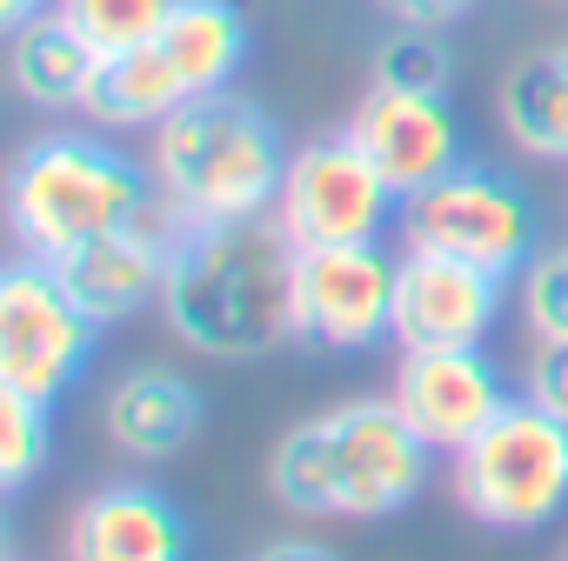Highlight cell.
<instances>
[{
	"mask_svg": "<svg viewBox=\"0 0 568 561\" xmlns=\"http://www.w3.org/2000/svg\"><path fill=\"white\" fill-rule=\"evenodd\" d=\"M94 68H101V54L81 41V28L61 8H41L34 21L8 28V81L41 114H68V108L81 114V94H88Z\"/></svg>",
	"mask_w": 568,
	"mask_h": 561,
	"instance_id": "obj_16",
	"label": "cell"
},
{
	"mask_svg": "<svg viewBox=\"0 0 568 561\" xmlns=\"http://www.w3.org/2000/svg\"><path fill=\"white\" fill-rule=\"evenodd\" d=\"M515 295L508 274H488L455 254L402 247L395 254V348H488Z\"/></svg>",
	"mask_w": 568,
	"mask_h": 561,
	"instance_id": "obj_10",
	"label": "cell"
},
{
	"mask_svg": "<svg viewBox=\"0 0 568 561\" xmlns=\"http://www.w3.org/2000/svg\"><path fill=\"white\" fill-rule=\"evenodd\" d=\"M181 101H187L181 74L148 41V48H128V54H101L94 81L81 94V114H88V128H108V134H154Z\"/></svg>",
	"mask_w": 568,
	"mask_h": 561,
	"instance_id": "obj_19",
	"label": "cell"
},
{
	"mask_svg": "<svg viewBox=\"0 0 568 561\" xmlns=\"http://www.w3.org/2000/svg\"><path fill=\"white\" fill-rule=\"evenodd\" d=\"M161 214L154 167L108 141V128L34 134L8 167V234L14 254L61 261L114 227Z\"/></svg>",
	"mask_w": 568,
	"mask_h": 561,
	"instance_id": "obj_4",
	"label": "cell"
},
{
	"mask_svg": "<svg viewBox=\"0 0 568 561\" xmlns=\"http://www.w3.org/2000/svg\"><path fill=\"white\" fill-rule=\"evenodd\" d=\"M154 48L168 54V68L181 74L187 101L194 94H221L234 88V74L247 68V48H254V28L234 0H174Z\"/></svg>",
	"mask_w": 568,
	"mask_h": 561,
	"instance_id": "obj_17",
	"label": "cell"
},
{
	"mask_svg": "<svg viewBox=\"0 0 568 561\" xmlns=\"http://www.w3.org/2000/svg\"><path fill=\"white\" fill-rule=\"evenodd\" d=\"M428 461L395 395H348L274 441L267 494L302 521H388L422 501Z\"/></svg>",
	"mask_w": 568,
	"mask_h": 561,
	"instance_id": "obj_1",
	"label": "cell"
},
{
	"mask_svg": "<svg viewBox=\"0 0 568 561\" xmlns=\"http://www.w3.org/2000/svg\"><path fill=\"white\" fill-rule=\"evenodd\" d=\"M395 234H402V247L455 254V261H475V267L515 280L541 247V207L521 187V174L468 154L442 181H428L422 194L402 201Z\"/></svg>",
	"mask_w": 568,
	"mask_h": 561,
	"instance_id": "obj_6",
	"label": "cell"
},
{
	"mask_svg": "<svg viewBox=\"0 0 568 561\" xmlns=\"http://www.w3.org/2000/svg\"><path fill=\"white\" fill-rule=\"evenodd\" d=\"M448 494L495 534H535L568 514V421L515 395L468 448L448 455Z\"/></svg>",
	"mask_w": 568,
	"mask_h": 561,
	"instance_id": "obj_5",
	"label": "cell"
},
{
	"mask_svg": "<svg viewBox=\"0 0 568 561\" xmlns=\"http://www.w3.org/2000/svg\"><path fill=\"white\" fill-rule=\"evenodd\" d=\"M495 114H501V134L515 141V154L568 161V41L521 54L495 88Z\"/></svg>",
	"mask_w": 568,
	"mask_h": 561,
	"instance_id": "obj_18",
	"label": "cell"
},
{
	"mask_svg": "<svg viewBox=\"0 0 568 561\" xmlns=\"http://www.w3.org/2000/svg\"><path fill=\"white\" fill-rule=\"evenodd\" d=\"M388 395H395V408L408 415V428L435 455L468 448L515 401L508 381H501V368L488 361V348H408L395 361Z\"/></svg>",
	"mask_w": 568,
	"mask_h": 561,
	"instance_id": "obj_11",
	"label": "cell"
},
{
	"mask_svg": "<svg viewBox=\"0 0 568 561\" xmlns=\"http://www.w3.org/2000/svg\"><path fill=\"white\" fill-rule=\"evenodd\" d=\"M288 154L295 147L281 134V121L234 88L181 101L148 134V167H154L161 207L181 227H227V221L274 214Z\"/></svg>",
	"mask_w": 568,
	"mask_h": 561,
	"instance_id": "obj_3",
	"label": "cell"
},
{
	"mask_svg": "<svg viewBox=\"0 0 568 561\" xmlns=\"http://www.w3.org/2000/svg\"><path fill=\"white\" fill-rule=\"evenodd\" d=\"M515 308L528 328V348L568 341V241H541L535 261L515 274Z\"/></svg>",
	"mask_w": 568,
	"mask_h": 561,
	"instance_id": "obj_21",
	"label": "cell"
},
{
	"mask_svg": "<svg viewBox=\"0 0 568 561\" xmlns=\"http://www.w3.org/2000/svg\"><path fill=\"white\" fill-rule=\"evenodd\" d=\"M561 561H568V554H561Z\"/></svg>",
	"mask_w": 568,
	"mask_h": 561,
	"instance_id": "obj_28",
	"label": "cell"
},
{
	"mask_svg": "<svg viewBox=\"0 0 568 561\" xmlns=\"http://www.w3.org/2000/svg\"><path fill=\"white\" fill-rule=\"evenodd\" d=\"M375 8L395 21V28H455V21H468L481 0H375Z\"/></svg>",
	"mask_w": 568,
	"mask_h": 561,
	"instance_id": "obj_25",
	"label": "cell"
},
{
	"mask_svg": "<svg viewBox=\"0 0 568 561\" xmlns=\"http://www.w3.org/2000/svg\"><path fill=\"white\" fill-rule=\"evenodd\" d=\"M68 561H194V521L161 481H101L68 514Z\"/></svg>",
	"mask_w": 568,
	"mask_h": 561,
	"instance_id": "obj_14",
	"label": "cell"
},
{
	"mask_svg": "<svg viewBox=\"0 0 568 561\" xmlns=\"http://www.w3.org/2000/svg\"><path fill=\"white\" fill-rule=\"evenodd\" d=\"M174 234H181V221L161 207V214H148V221H134V227H114V234H101V241H88V247L48 261V267L68 280V295H74L101 328H121V322H134V315H148V308L161 302L168 261H174Z\"/></svg>",
	"mask_w": 568,
	"mask_h": 561,
	"instance_id": "obj_13",
	"label": "cell"
},
{
	"mask_svg": "<svg viewBox=\"0 0 568 561\" xmlns=\"http://www.w3.org/2000/svg\"><path fill=\"white\" fill-rule=\"evenodd\" d=\"M247 561H342L328 541H315V534H281V541H267V548H254Z\"/></svg>",
	"mask_w": 568,
	"mask_h": 561,
	"instance_id": "obj_26",
	"label": "cell"
},
{
	"mask_svg": "<svg viewBox=\"0 0 568 561\" xmlns=\"http://www.w3.org/2000/svg\"><path fill=\"white\" fill-rule=\"evenodd\" d=\"M355 147L382 167V181L408 201L428 181H442L455 161H468V134L448 94H402V88H368L362 108L348 114Z\"/></svg>",
	"mask_w": 568,
	"mask_h": 561,
	"instance_id": "obj_12",
	"label": "cell"
},
{
	"mask_svg": "<svg viewBox=\"0 0 568 561\" xmlns=\"http://www.w3.org/2000/svg\"><path fill=\"white\" fill-rule=\"evenodd\" d=\"M368 88H402V94H448L455 88V48L442 28H395L375 48V81Z\"/></svg>",
	"mask_w": 568,
	"mask_h": 561,
	"instance_id": "obj_22",
	"label": "cell"
},
{
	"mask_svg": "<svg viewBox=\"0 0 568 561\" xmlns=\"http://www.w3.org/2000/svg\"><path fill=\"white\" fill-rule=\"evenodd\" d=\"M54 8L81 28V41L94 54H128V48H148L161 34L174 0H54Z\"/></svg>",
	"mask_w": 568,
	"mask_h": 561,
	"instance_id": "obj_23",
	"label": "cell"
},
{
	"mask_svg": "<svg viewBox=\"0 0 568 561\" xmlns=\"http://www.w3.org/2000/svg\"><path fill=\"white\" fill-rule=\"evenodd\" d=\"M54 461V401L0 388V488L21 494Z\"/></svg>",
	"mask_w": 568,
	"mask_h": 561,
	"instance_id": "obj_20",
	"label": "cell"
},
{
	"mask_svg": "<svg viewBox=\"0 0 568 561\" xmlns=\"http://www.w3.org/2000/svg\"><path fill=\"white\" fill-rule=\"evenodd\" d=\"M288 322L295 341L322 355H368L395 341V254L382 241L295 247Z\"/></svg>",
	"mask_w": 568,
	"mask_h": 561,
	"instance_id": "obj_8",
	"label": "cell"
},
{
	"mask_svg": "<svg viewBox=\"0 0 568 561\" xmlns=\"http://www.w3.org/2000/svg\"><path fill=\"white\" fill-rule=\"evenodd\" d=\"M521 395L541 401L555 421H568V341H561V348H535V368H528Z\"/></svg>",
	"mask_w": 568,
	"mask_h": 561,
	"instance_id": "obj_24",
	"label": "cell"
},
{
	"mask_svg": "<svg viewBox=\"0 0 568 561\" xmlns=\"http://www.w3.org/2000/svg\"><path fill=\"white\" fill-rule=\"evenodd\" d=\"M101 322L68 295V280L14 254L0 267V388H21L34 401H68L94 361Z\"/></svg>",
	"mask_w": 568,
	"mask_h": 561,
	"instance_id": "obj_7",
	"label": "cell"
},
{
	"mask_svg": "<svg viewBox=\"0 0 568 561\" xmlns=\"http://www.w3.org/2000/svg\"><path fill=\"white\" fill-rule=\"evenodd\" d=\"M41 8H54V0H0V28H21V21H34Z\"/></svg>",
	"mask_w": 568,
	"mask_h": 561,
	"instance_id": "obj_27",
	"label": "cell"
},
{
	"mask_svg": "<svg viewBox=\"0 0 568 561\" xmlns=\"http://www.w3.org/2000/svg\"><path fill=\"white\" fill-rule=\"evenodd\" d=\"M207 428V401L187 375L174 368H128L108 381V401H101V435L121 461L134 468H161L174 455H187Z\"/></svg>",
	"mask_w": 568,
	"mask_h": 561,
	"instance_id": "obj_15",
	"label": "cell"
},
{
	"mask_svg": "<svg viewBox=\"0 0 568 561\" xmlns=\"http://www.w3.org/2000/svg\"><path fill=\"white\" fill-rule=\"evenodd\" d=\"M288 274H295V241L274 227V214L227 227H181L161 288V322L181 348L207 361H261L267 348L295 341Z\"/></svg>",
	"mask_w": 568,
	"mask_h": 561,
	"instance_id": "obj_2",
	"label": "cell"
},
{
	"mask_svg": "<svg viewBox=\"0 0 568 561\" xmlns=\"http://www.w3.org/2000/svg\"><path fill=\"white\" fill-rule=\"evenodd\" d=\"M402 221V194L382 181V167L355 147V134H315L288 154L274 194V227L295 247H335V241H382Z\"/></svg>",
	"mask_w": 568,
	"mask_h": 561,
	"instance_id": "obj_9",
	"label": "cell"
}]
</instances>
